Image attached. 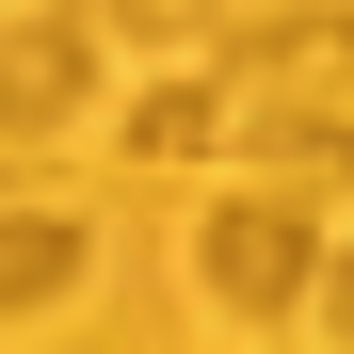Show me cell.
I'll return each instance as SVG.
<instances>
[{
  "label": "cell",
  "mask_w": 354,
  "mask_h": 354,
  "mask_svg": "<svg viewBox=\"0 0 354 354\" xmlns=\"http://www.w3.org/2000/svg\"><path fill=\"white\" fill-rule=\"evenodd\" d=\"M97 17H65V0H32V17H0V161L48 145V129H81L97 113Z\"/></svg>",
  "instance_id": "3957f363"
},
{
  "label": "cell",
  "mask_w": 354,
  "mask_h": 354,
  "mask_svg": "<svg viewBox=\"0 0 354 354\" xmlns=\"http://www.w3.org/2000/svg\"><path fill=\"white\" fill-rule=\"evenodd\" d=\"M194 274H209V306H258V322H274V306H306V290H322V209L242 177V194L194 225Z\"/></svg>",
  "instance_id": "7a4b0ae2"
},
{
  "label": "cell",
  "mask_w": 354,
  "mask_h": 354,
  "mask_svg": "<svg viewBox=\"0 0 354 354\" xmlns=\"http://www.w3.org/2000/svg\"><path fill=\"white\" fill-rule=\"evenodd\" d=\"M225 145H242L258 194H306V209L354 194V113H225Z\"/></svg>",
  "instance_id": "277c9868"
},
{
  "label": "cell",
  "mask_w": 354,
  "mask_h": 354,
  "mask_svg": "<svg viewBox=\"0 0 354 354\" xmlns=\"http://www.w3.org/2000/svg\"><path fill=\"white\" fill-rule=\"evenodd\" d=\"M225 145V81L209 65H177L161 97H129V161H209Z\"/></svg>",
  "instance_id": "8992f818"
},
{
  "label": "cell",
  "mask_w": 354,
  "mask_h": 354,
  "mask_svg": "<svg viewBox=\"0 0 354 354\" xmlns=\"http://www.w3.org/2000/svg\"><path fill=\"white\" fill-rule=\"evenodd\" d=\"M65 17H97V0H65Z\"/></svg>",
  "instance_id": "9c48e42d"
},
{
  "label": "cell",
  "mask_w": 354,
  "mask_h": 354,
  "mask_svg": "<svg viewBox=\"0 0 354 354\" xmlns=\"http://www.w3.org/2000/svg\"><path fill=\"white\" fill-rule=\"evenodd\" d=\"M306 306H322V322L354 338V242H322V290H306Z\"/></svg>",
  "instance_id": "ba28073f"
},
{
  "label": "cell",
  "mask_w": 354,
  "mask_h": 354,
  "mask_svg": "<svg viewBox=\"0 0 354 354\" xmlns=\"http://www.w3.org/2000/svg\"><path fill=\"white\" fill-rule=\"evenodd\" d=\"M81 274H97V242H81V209H0V322L65 306Z\"/></svg>",
  "instance_id": "5b68a950"
},
{
  "label": "cell",
  "mask_w": 354,
  "mask_h": 354,
  "mask_svg": "<svg viewBox=\"0 0 354 354\" xmlns=\"http://www.w3.org/2000/svg\"><path fill=\"white\" fill-rule=\"evenodd\" d=\"M209 81H225V113H306V97H338V81H354V0H258V17H225Z\"/></svg>",
  "instance_id": "6da1fadb"
},
{
  "label": "cell",
  "mask_w": 354,
  "mask_h": 354,
  "mask_svg": "<svg viewBox=\"0 0 354 354\" xmlns=\"http://www.w3.org/2000/svg\"><path fill=\"white\" fill-rule=\"evenodd\" d=\"M97 48H225V0H97Z\"/></svg>",
  "instance_id": "52a82bcc"
}]
</instances>
